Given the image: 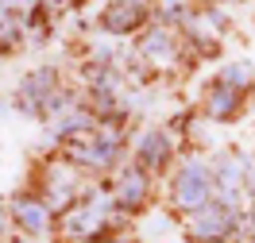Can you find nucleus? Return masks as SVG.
<instances>
[{"label":"nucleus","mask_w":255,"mask_h":243,"mask_svg":"<svg viewBox=\"0 0 255 243\" xmlns=\"http://www.w3.org/2000/svg\"><path fill=\"white\" fill-rule=\"evenodd\" d=\"M19 104H23L27 112H50L54 104H62V93H58V70L43 66V70L27 74L23 85H19Z\"/></svg>","instance_id":"4"},{"label":"nucleus","mask_w":255,"mask_h":243,"mask_svg":"<svg viewBox=\"0 0 255 243\" xmlns=\"http://www.w3.org/2000/svg\"><path fill=\"white\" fill-rule=\"evenodd\" d=\"M70 162H81V166H93V170H109L112 162L120 159V135L116 131L97 128V135H89L85 143H70Z\"/></svg>","instance_id":"5"},{"label":"nucleus","mask_w":255,"mask_h":243,"mask_svg":"<svg viewBox=\"0 0 255 243\" xmlns=\"http://www.w3.org/2000/svg\"><path fill=\"white\" fill-rule=\"evenodd\" d=\"M213 170H209L201 159H190L178 166L174 181H170V201H174L178 212H186V220H190L193 212H201L205 205H213Z\"/></svg>","instance_id":"1"},{"label":"nucleus","mask_w":255,"mask_h":243,"mask_svg":"<svg viewBox=\"0 0 255 243\" xmlns=\"http://www.w3.org/2000/svg\"><path fill=\"white\" fill-rule=\"evenodd\" d=\"M205 243H228V240H205Z\"/></svg>","instance_id":"18"},{"label":"nucleus","mask_w":255,"mask_h":243,"mask_svg":"<svg viewBox=\"0 0 255 243\" xmlns=\"http://www.w3.org/2000/svg\"><path fill=\"white\" fill-rule=\"evenodd\" d=\"M109 197H89V201H81V205H70L62 212V236L70 240H101V232H105V216H109Z\"/></svg>","instance_id":"2"},{"label":"nucleus","mask_w":255,"mask_h":243,"mask_svg":"<svg viewBox=\"0 0 255 243\" xmlns=\"http://www.w3.org/2000/svg\"><path fill=\"white\" fill-rule=\"evenodd\" d=\"M244 193L255 201V166H252V162H248V170H244Z\"/></svg>","instance_id":"14"},{"label":"nucleus","mask_w":255,"mask_h":243,"mask_svg":"<svg viewBox=\"0 0 255 243\" xmlns=\"http://www.w3.org/2000/svg\"><path fill=\"white\" fill-rule=\"evenodd\" d=\"M236 228H240V212L232 209V205H221V201L205 205L201 212H193L190 220H186V232H190L197 243H205V240H228Z\"/></svg>","instance_id":"3"},{"label":"nucleus","mask_w":255,"mask_h":243,"mask_svg":"<svg viewBox=\"0 0 255 243\" xmlns=\"http://www.w3.org/2000/svg\"><path fill=\"white\" fill-rule=\"evenodd\" d=\"M139 54H147L151 62H166V58H174V39H170V31H166L162 23H155V27L143 35Z\"/></svg>","instance_id":"12"},{"label":"nucleus","mask_w":255,"mask_h":243,"mask_svg":"<svg viewBox=\"0 0 255 243\" xmlns=\"http://www.w3.org/2000/svg\"><path fill=\"white\" fill-rule=\"evenodd\" d=\"M12 220H16L27 236H43L50 228V205L43 197H31V193H19L12 201Z\"/></svg>","instance_id":"9"},{"label":"nucleus","mask_w":255,"mask_h":243,"mask_svg":"<svg viewBox=\"0 0 255 243\" xmlns=\"http://www.w3.org/2000/svg\"><path fill=\"white\" fill-rule=\"evenodd\" d=\"M240 108H244V93H236V89H228L224 81H213L205 93V112L209 120H236Z\"/></svg>","instance_id":"10"},{"label":"nucleus","mask_w":255,"mask_h":243,"mask_svg":"<svg viewBox=\"0 0 255 243\" xmlns=\"http://www.w3.org/2000/svg\"><path fill=\"white\" fill-rule=\"evenodd\" d=\"M135 159H139V170H147V174H159V170H166V166H170V159H174V147H170V139H166L159 128H147L143 135H139Z\"/></svg>","instance_id":"8"},{"label":"nucleus","mask_w":255,"mask_h":243,"mask_svg":"<svg viewBox=\"0 0 255 243\" xmlns=\"http://www.w3.org/2000/svg\"><path fill=\"white\" fill-rule=\"evenodd\" d=\"M217 81H224V85L236 89V93H248V89L255 85V74H252V66H248V62H228V66H221Z\"/></svg>","instance_id":"13"},{"label":"nucleus","mask_w":255,"mask_h":243,"mask_svg":"<svg viewBox=\"0 0 255 243\" xmlns=\"http://www.w3.org/2000/svg\"><path fill=\"white\" fill-rule=\"evenodd\" d=\"M0 232H4V205H0Z\"/></svg>","instance_id":"17"},{"label":"nucleus","mask_w":255,"mask_h":243,"mask_svg":"<svg viewBox=\"0 0 255 243\" xmlns=\"http://www.w3.org/2000/svg\"><path fill=\"white\" fill-rule=\"evenodd\" d=\"M97 23H101V31H109V35H131L147 23V4L143 0H109L101 8Z\"/></svg>","instance_id":"6"},{"label":"nucleus","mask_w":255,"mask_h":243,"mask_svg":"<svg viewBox=\"0 0 255 243\" xmlns=\"http://www.w3.org/2000/svg\"><path fill=\"white\" fill-rule=\"evenodd\" d=\"M101 243H139L131 232H116V236H109V240H101Z\"/></svg>","instance_id":"15"},{"label":"nucleus","mask_w":255,"mask_h":243,"mask_svg":"<svg viewBox=\"0 0 255 243\" xmlns=\"http://www.w3.org/2000/svg\"><path fill=\"white\" fill-rule=\"evenodd\" d=\"M147 197H151V178H147V170L131 166V170H124V174L116 178V189H112V205H116V209L139 212L147 205Z\"/></svg>","instance_id":"7"},{"label":"nucleus","mask_w":255,"mask_h":243,"mask_svg":"<svg viewBox=\"0 0 255 243\" xmlns=\"http://www.w3.org/2000/svg\"><path fill=\"white\" fill-rule=\"evenodd\" d=\"M244 236H248V240L255 243V209L248 212V220H244Z\"/></svg>","instance_id":"16"},{"label":"nucleus","mask_w":255,"mask_h":243,"mask_svg":"<svg viewBox=\"0 0 255 243\" xmlns=\"http://www.w3.org/2000/svg\"><path fill=\"white\" fill-rule=\"evenodd\" d=\"M74 193H78V181H74V170H66V166H54L47 174V201L50 209H70L74 205Z\"/></svg>","instance_id":"11"},{"label":"nucleus","mask_w":255,"mask_h":243,"mask_svg":"<svg viewBox=\"0 0 255 243\" xmlns=\"http://www.w3.org/2000/svg\"><path fill=\"white\" fill-rule=\"evenodd\" d=\"M252 93H255V85H252Z\"/></svg>","instance_id":"19"}]
</instances>
